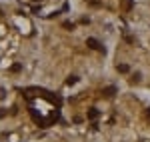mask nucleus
Segmentation results:
<instances>
[{"mask_svg": "<svg viewBox=\"0 0 150 142\" xmlns=\"http://www.w3.org/2000/svg\"><path fill=\"white\" fill-rule=\"evenodd\" d=\"M86 46H90L92 50H98V52H102V54L106 52V48H104L102 44L96 40V38H88V40H86Z\"/></svg>", "mask_w": 150, "mask_h": 142, "instance_id": "nucleus-1", "label": "nucleus"}, {"mask_svg": "<svg viewBox=\"0 0 150 142\" xmlns=\"http://www.w3.org/2000/svg\"><path fill=\"white\" fill-rule=\"evenodd\" d=\"M116 92H118V90H116V86H106V88L102 90V96H104V98H112Z\"/></svg>", "mask_w": 150, "mask_h": 142, "instance_id": "nucleus-2", "label": "nucleus"}, {"mask_svg": "<svg viewBox=\"0 0 150 142\" xmlns=\"http://www.w3.org/2000/svg\"><path fill=\"white\" fill-rule=\"evenodd\" d=\"M86 116H88V120H96L98 116H100V112H98V108H90Z\"/></svg>", "mask_w": 150, "mask_h": 142, "instance_id": "nucleus-3", "label": "nucleus"}, {"mask_svg": "<svg viewBox=\"0 0 150 142\" xmlns=\"http://www.w3.org/2000/svg\"><path fill=\"white\" fill-rule=\"evenodd\" d=\"M116 70L120 72V74H126V72H130V66H128V64H118Z\"/></svg>", "mask_w": 150, "mask_h": 142, "instance_id": "nucleus-4", "label": "nucleus"}, {"mask_svg": "<svg viewBox=\"0 0 150 142\" xmlns=\"http://www.w3.org/2000/svg\"><path fill=\"white\" fill-rule=\"evenodd\" d=\"M76 82H78V76H74V74L66 78V86H72V84H76Z\"/></svg>", "mask_w": 150, "mask_h": 142, "instance_id": "nucleus-5", "label": "nucleus"}, {"mask_svg": "<svg viewBox=\"0 0 150 142\" xmlns=\"http://www.w3.org/2000/svg\"><path fill=\"white\" fill-rule=\"evenodd\" d=\"M62 28H66V30H74V22H70V20H64V22H62Z\"/></svg>", "mask_w": 150, "mask_h": 142, "instance_id": "nucleus-6", "label": "nucleus"}, {"mask_svg": "<svg viewBox=\"0 0 150 142\" xmlns=\"http://www.w3.org/2000/svg\"><path fill=\"white\" fill-rule=\"evenodd\" d=\"M122 8L128 12L130 8H132V0H122Z\"/></svg>", "mask_w": 150, "mask_h": 142, "instance_id": "nucleus-7", "label": "nucleus"}, {"mask_svg": "<svg viewBox=\"0 0 150 142\" xmlns=\"http://www.w3.org/2000/svg\"><path fill=\"white\" fill-rule=\"evenodd\" d=\"M10 70H12V72H20V70H22V66H20V64H12Z\"/></svg>", "mask_w": 150, "mask_h": 142, "instance_id": "nucleus-8", "label": "nucleus"}, {"mask_svg": "<svg viewBox=\"0 0 150 142\" xmlns=\"http://www.w3.org/2000/svg\"><path fill=\"white\" fill-rule=\"evenodd\" d=\"M140 78H142V76H140V72H134V76H132V82H140Z\"/></svg>", "mask_w": 150, "mask_h": 142, "instance_id": "nucleus-9", "label": "nucleus"}, {"mask_svg": "<svg viewBox=\"0 0 150 142\" xmlns=\"http://www.w3.org/2000/svg\"><path fill=\"white\" fill-rule=\"evenodd\" d=\"M4 98H6V90H4V88H0V100H4Z\"/></svg>", "mask_w": 150, "mask_h": 142, "instance_id": "nucleus-10", "label": "nucleus"}, {"mask_svg": "<svg viewBox=\"0 0 150 142\" xmlns=\"http://www.w3.org/2000/svg\"><path fill=\"white\" fill-rule=\"evenodd\" d=\"M6 116V108H0V118H4Z\"/></svg>", "mask_w": 150, "mask_h": 142, "instance_id": "nucleus-11", "label": "nucleus"}, {"mask_svg": "<svg viewBox=\"0 0 150 142\" xmlns=\"http://www.w3.org/2000/svg\"><path fill=\"white\" fill-rule=\"evenodd\" d=\"M146 118H148V120H150V110H148V112H146Z\"/></svg>", "mask_w": 150, "mask_h": 142, "instance_id": "nucleus-12", "label": "nucleus"}, {"mask_svg": "<svg viewBox=\"0 0 150 142\" xmlns=\"http://www.w3.org/2000/svg\"><path fill=\"white\" fill-rule=\"evenodd\" d=\"M32 2H40V0H32Z\"/></svg>", "mask_w": 150, "mask_h": 142, "instance_id": "nucleus-13", "label": "nucleus"}]
</instances>
